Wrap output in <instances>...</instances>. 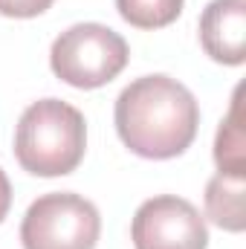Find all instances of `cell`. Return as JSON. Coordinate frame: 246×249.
I'll return each mask as SVG.
<instances>
[{
  "label": "cell",
  "mask_w": 246,
  "mask_h": 249,
  "mask_svg": "<svg viewBox=\"0 0 246 249\" xmlns=\"http://www.w3.org/2000/svg\"><path fill=\"white\" fill-rule=\"evenodd\" d=\"M116 133L145 160H174L197 136L200 107L194 93L171 75L154 72L130 81L113 107Z\"/></svg>",
  "instance_id": "cell-1"
},
{
  "label": "cell",
  "mask_w": 246,
  "mask_h": 249,
  "mask_svg": "<svg viewBox=\"0 0 246 249\" xmlns=\"http://www.w3.org/2000/svg\"><path fill=\"white\" fill-rule=\"evenodd\" d=\"M87 151V122L61 99L32 102L15 127V157L35 177L72 174Z\"/></svg>",
  "instance_id": "cell-2"
},
{
  "label": "cell",
  "mask_w": 246,
  "mask_h": 249,
  "mask_svg": "<svg viewBox=\"0 0 246 249\" xmlns=\"http://www.w3.org/2000/svg\"><path fill=\"white\" fill-rule=\"evenodd\" d=\"M130 58L127 41L105 23H75L53 41L50 67L64 84L96 90L110 84Z\"/></svg>",
  "instance_id": "cell-3"
},
{
  "label": "cell",
  "mask_w": 246,
  "mask_h": 249,
  "mask_svg": "<svg viewBox=\"0 0 246 249\" xmlns=\"http://www.w3.org/2000/svg\"><path fill=\"white\" fill-rule=\"evenodd\" d=\"M99 235V209L75 191H50L38 197L20 223L23 249H96Z\"/></svg>",
  "instance_id": "cell-4"
},
{
  "label": "cell",
  "mask_w": 246,
  "mask_h": 249,
  "mask_svg": "<svg viewBox=\"0 0 246 249\" xmlns=\"http://www.w3.org/2000/svg\"><path fill=\"white\" fill-rule=\"evenodd\" d=\"M130 238L136 249H206L209 226L188 200L159 194L136 209Z\"/></svg>",
  "instance_id": "cell-5"
},
{
  "label": "cell",
  "mask_w": 246,
  "mask_h": 249,
  "mask_svg": "<svg viewBox=\"0 0 246 249\" xmlns=\"http://www.w3.org/2000/svg\"><path fill=\"white\" fill-rule=\"evenodd\" d=\"M200 44L211 61L241 67L246 61V0H211L200 15Z\"/></svg>",
  "instance_id": "cell-6"
},
{
  "label": "cell",
  "mask_w": 246,
  "mask_h": 249,
  "mask_svg": "<svg viewBox=\"0 0 246 249\" xmlns=\"http://www.w3.org/2000/svg\"><path fill=\"white\" fill-rule=\"evenodd\" d=\"M244 87L232 93V107L223 116L214 136V162L217 174L246 177V133H244V105H241Z\"/></svg>",
  "instance_id": "cell-7"
},
{
  "label": "cell",
  "mask_w": 246,
  "mask_h": 249,
  "mask_svg": "<svg viewBox=\"0 0 246 249\" xmlns=\"http://www.w3.org/2000/svg\"><path fill=\"white\" fill-rule=\"evenodd\" d=\"M244 188H246V177L214 174L206 186V217L214 226L226 229V232H244L246 229Z\"/></svg>",
  "instance_id": "cell-8"
},
{
  "label": "cell",
  "mask_w": 246,
  "mask_h": 249,
  "mask_svg": "<svg viewBox=\"0 0 246 249\" xmlns=\"http://www.w3.org/2000/svg\"><path fill=\"white\" fill-rule=\"evenodd\" d=\"M185 0H116V9L136 29H162L183 15Z\"/></svg>",
  "instance_id": "cell-9"
},
{
  "label": "cell",
  "mask_w": 246,
  "mask_h": 249,
  "mask_svg": "<svg viewBox=\"0 0 246 249\" xmlns=\"http://www.w3.org/2000/svg\"><path fill=\"white\" fill-rule=\"evenodd\" d=\"M53 6V0H0V15L6 18H38Z\"/></svg>",
  "instance_id": "cell-10"
},
{
  "label": "cell",
  "mask_w": 246,
  "mask_h": 249,
  "mask_svg": "<svg viewBox=\"0 0 246 249\" xmlns=\"http://www.w3.org/2000/svg\"><path fill=\"white\" fill-rule=\"evenodd\" d=\"M9 206H12V186H9L6 171L0 168V223H3L6 214H9Z\"/></svg>",
  "instance_id": "cell-11"
}]
</instances>
